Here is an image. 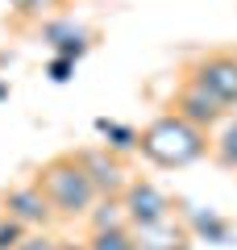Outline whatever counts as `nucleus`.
<instances>
[{
    "label": "nucleus",
    "mask_w": 237,
    "mask_h": 250,
    "mask_svg": "<svg viewBox=\"0 0 237 250\" xmlns=\"http://www.w3.org/2000/svg\"><path fill=\"white\" fill-rule=\"evenodd\" d=\"M138 154H146L154 167H167V171L192 167L208 154V129H196L192 121H183L167 108L146 129H138Z\"/></svg>",
    "instance_id": "obj_1"
},
{
    "label": "nucleus",
    "mask_w": 237,
    "mask_h": 250,
    "mask_svg": "<svg viewBox=\"0 0 237 250\" xmlns=\"http://www.w3.org/2000/svg\"><path fill=\"white\" fill-rule=\"evenodd\" d=\"M42 38L54 46V54H62V59H83L88 54V46H92V34L83 25H75V21H46V29H42Z\"/></svg>",
    "instance_id": "obj_9"
},
{
    "label": "nucleus",
    "mask_w": 237,
    "mask_h": 250,
    "mask_svg": "<svg viewBox=\"0 0 237 250\" xmlns=\"http://www.w3.org/2000/svg\"><path fill=\"white\" fill-rule=\"evenodd\" d=\"M171 113L183 117V121H192L196 129H212V125L225 121L229 108H225V104H217V100H212L204 88H196V83H187V80H183V88L171 96Z\"/></svg>",
    "instance_id": "obj_6"
},
{
    "label": "nucleus",
    "mask_w": 237,
    "mask_h": 250,
    "mask_svg": "<svg viewBox=\"0 0 237 250\" xmlns=\"http://www.w3.org/2000/svg\"><path fill=\"white\" fill-rule=\"evenodd\" d=\"M4 96H9V88H4V83H0V100H4Z\"/></svg>",
    "instance_id": "obj_19"
},
{
    "label": "nucleus",
    "mask_w": 237,
    "mask_h": 250,
    "mask_svg": "<svg viewBox=\"0 0 237 250\" xmlns=\"http://www.w3.org/2000/svg\"><path fill=\"white\" fill-rule=\"evenodd\" d=\"M54 4H59V0H9V9L17 13V17H25V21H42Z\"/></svg>",
    "instance_id": "obj_14"
},
{
    "label": "nucleus",
    "mask_w": 237,
    "mask_h": 250,
    "mask_svg": "<svg viewBox=\"0 0 237 250\" xmlns=\"http://www.w3.org/2000/svg\"><path fill=\"white\" fill-rule=\"evenodd\" d=\"M0 205H4V213L13 217V221H21L25 229H46V225L54 221V208L50 200L42 196V188L29 179V184H13L4 196H0Z\"/></svg>",
    "instance_id": "obj_5"
},
{
    "label": "nucleus",
    "mask_w": 237,
    "mask_h": 250,
    "mask_svg": "<svg viewBox=\"0 0 237 250\" xmlns=\"http://www.w3.org/2000/svg\"><path fill=\"white\" fill-rule=\"evenodd\" d=\"M208 150L225 171H237V117H229L225 129H220L217 138H208Z\"/></svg>",
    "instance_id": "obj_12"
},
{
    "label": "nucleus",
    "mask_w": 237,
    "mask_h": 250,
    "mask_svg": "<svg viewBox=\"0 0 237 250\" xmlns=\"http://www.w3.org/2000/svg\"><path fill=\"white\" fill-rule=\"evenodd\" d=\"M34 184L50 200L54 217H88V208L100 200L88 171H83V163H79V154H54V159H46L38 167Z\"/></svg>",
    "instance_id": "obj_2"
},
{
    "label": "nucleus",
    "mask_w": 237,
    "mask_h": 250,
    "mask_svg": "<svg viewBox=\"0 0 237 250\" xmlns=\"http://www.w3.org/2000/svg\"><path fill=\"white\" fill-rule=\"evenodd\" d=\"M187 83L204 88L217 104L237 108V54L233 50H212L187 67Z\"/></svg>",
    "instance_id": "obj_3"
},
{
    "label": "nucleus",
    "mask_w": 237,
    "mask_h": 250,
    "mask_svg": "<svg viewBox=\"0 0 237 250\" xmlns=\"http://www.w3.org/2000/svg\"><path fill=\"white\" fill-rule=\"evenodd\" d=\"M17 250H54V238L46 229H29L25 238L17 242Z\"/></svg>",
    "instance_id": "obj_16"
},
{
    "label": "nucleus",
    "mask_w": 237,
    "mask_h": 250,
    "mask_svg": "<svg viewBox=\"0 0 237 250\" xmlns=\"http://www.w3.org/2000/svg\"><path fill=\"white\" fill-rule=\"evenodd\" d=\"M96 129L104 134V150H113V154H129V150H138V129H133V125H121V121H108V117H100Z\"/></svg>",
    "instance_id": "obj_11"
},
{
    "label": "nucleus",
    "mask_w": 237,
    "mask_h": 250,
    "mask_svg": "<svg viewBox=\"0 0 237 250\" xmlns=\"http://www.w3.org/2000/svg\"><path fill=\"white\" fill-rule=\"evenodd\" d=\"M133 238H138V250H187L192 233L187 225L175 221V213L162 217V221H150V225H129Z\"/></svg>",
    "instance_id": "obj_8"
},
{
    "label": "nucleus",
    "mask_w": 237,
    "mask_h": 250,
    "mask_svg": "<svg viewBox=\"0 0 237 250\" xmlns=\"http://www.w3.org/2000/svg\"><path fill=\"white\" fill-rule=\"evenodd\" d=\"M117 200H121L125 221H129V225H150V221L171 217V196H167L158 184H150V179H129L125 192H121Z\"/></svg>",
    "instance_id": "obj_4"
},
{
    "label": "nucleus",
    "mask_w": 237,
    "mask_h": 250,
    "mask_svg": "<svg viewBox=\"0 0 237 250\" xmlns=\"http://www.w3.org/2000/svg\"><path fill=\"white\" fill-rule=\"evenodd\" d=\"M88 250H138V238L129 225H104L88 233Z\"/></svg>",
    "instance_id": "obj_10"
},
{
    "label": "nucleus",
    "mask_w": 237,
    "mask_h": 250,
    "mask_svg": "<svg viewBox=\"0 0 237 250\" xmlns=\"http://www.w3.org/2000/svg\"><path fill=\"white\" fill-rule=\"evenodd\" d=\"M187 233H200V238H208V242H229V221L217 217V213H192Z\"/></svg>",
    "instance_id": "obj_13"
},
{
    "label": "nucleus",
    "mask_w": 237,
    "mask_h": 250,
    "mask_svg": "<svg viewBox=\"0 0 237 250\" xmlns=\"http://www.w3.org/2000/svg\"><path fill=\"white\" fill-rule=\"evenodd\" d=\"M25 233H29V229H25L21 221H13L9 213L0 217V250H17V242L25 238Z\"/></svg>",
    "instance_id": "obj_15"
},
{
    "label": "nucleus",
    "mask_w": 237,
    "mask_h": 250,
    "mask_svg": "<svg viewBox=\"0 0 237 250\" xmlns=\"http://www.w3.org/2000/svg\"><path fill=\"white\" fill-rule=\"evenodd\" d=\"M54 250H88V242H54Z\"/></svg>",
    "instance_id": "obj_18"
},
{
    "label": "nucleus",
    "mask_w": 237,
    "mask_h": 250,
    "mask_svg": "<svg viewBox=\"0 0 237 250\" xmlns=\"http://www.w3.org/2000/svg\"><path fill=\"white\" fill-rule=\"evenodd\" d=\"M79 163H83V171H88L96 196H121L125 184H129V175H125L121 159H117L113 150H83Z\"/></svg>",
    "instance_id": "obj_7"
},
{
    "label": "nucleus",
    "mask_w": 237,
    "mask_h": 250,
    "mask_svg": "<svg viewBox=\"0 0 237 250\" xmlns=\"http://www.w3.org/2000/svg\"><path fill=\"white\" fill-rule=\"evenodd\" d=\"M0 217H4V205H0Z\"/></svg>",
    "instance_id": "obj_20"
},
{
    "label": "nucleus",
    "mask_w": 237,
    "mask_h": 250,
    "mask_svg": "<svg viewBox=\"0 0 237 250\" xmlns=\"http://www.w3.org/2000/svg\"><path fill=\"white\" fill-rule=\"evenodd\" d=\"M46 71H50V80H54V83H67L71 75H75V59H62V54H54Z\"/></svg>",
    "instance_id": "obj_17"
}]
</instances>
